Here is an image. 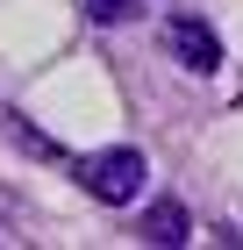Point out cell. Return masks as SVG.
<instances>
[{"mask_svg": "<svg viewBox=\"0 0 243 250\" xmlns=\"http://www.w3.org/2000/svg\"><path fill=\"white\" fill-rule=\"evenodd\" d=\"M136 7H143V0H86V15H93V21H129Z\"/></svg>", "mask_w": 243, "mask_h": 250, "instance_id": "obj_4", "label": "cell"}, {"mask_svg": "<svg viewBox=\"0 0 243 250\" xmlns=\"http://www.w3.org/2000/svg\"><path fill=\"white\" fill-rule=\"evenodd\" d=\"M165 50L186 64V72H215V64H222V43H215V29H207L200 15H172L165 21Z\"/></svg>", "mask_w": 243, "mask_h": 250, "instance_id": "obj_2", "label": "cell"}, {"mask_svg": "<svg viewBox=\"0 0 243 250\" xmlns=\"http://www.w3.org/2000/svg\"><path fill=\"white\" fill-rule=\"evenodd\" d=\"M65 165H72V179L93 193L100 208H129L136 193H143V179H150V165H143V150H136V143H114V150H79V157H65Z\"/></svg>", "mask_w": 243, "mask_h": 250, "instance_id": "obj_1", "label": "cell"}, {"mask_svg": "<svg viewBox=\"0 0 243 250\" xmlns=\"http://www.w3.org/2000/svg\"><path fill=\"white\" fill-rule=\"evenodd\" d=\"M143 243H186V208L179 200H157L143 214Z\"/></svg>", "mask_w": 243, "mask_h": 250, "instance_id": "obj_3", "label": "cell"}]
</instances>
